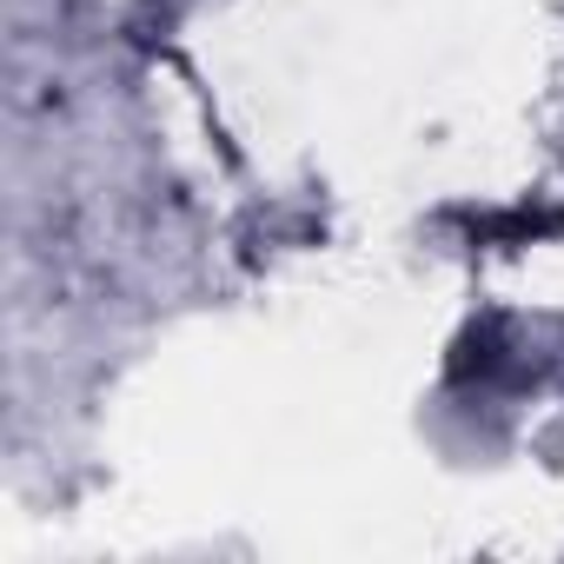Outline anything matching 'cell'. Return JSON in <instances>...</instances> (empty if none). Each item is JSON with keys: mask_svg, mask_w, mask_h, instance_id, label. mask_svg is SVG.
<instances>
[]
</instances>
